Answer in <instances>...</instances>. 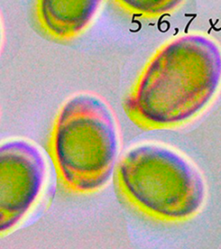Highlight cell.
<instances>
[{
  "mask_svg": "<svg viewBox=\"0 0 221 249\" xmlns=\"http://www.w3.org/2000/svg\"><path fill=\"white\" fill-rule=\"evenodd\" d=\"M221 85V46L206 36L183 35L155 52L124 108L144 127L171 128L202 113Z\"/></svg>",
  "mask_w": 221,
  "mask_h": 249,
  "instance_id": "1",
  "label": "cell"
},
{
  "mask_svg": "<svg viewBox=\"0 0 221 249\" xmlns=\"http://www.w3.org/2000/svg\"><path fill=\"white\" fill-rule=\"evenodd\" d=\"M119 150L116 121L101 98L81 93L59 112L52 154L67 188L77 193L101 190L112 178Z\"/></svg>",
  "mask_w": 221,
  "mask_h": 249,
  "instance_id": "2",
  "label": "cell"
},
{
  "mask_svg": "<svg viewBox=\"0 0 221 249\" xmlns=\"http://www.w3.org/2000/svg\"><path fill=\"white\" fill-rule=\"evenodd\" d=\"M121 191L134 206L163 222L193 217L206 196V183L190 161L158 144L130 149L118 165Z\"/></svg>",
  "mask_w": 221,
  "mask_h": 249,
  "instance_id": "3",
  "label": "cell"
},
{
  "mask_svg": "<svg viewBox=\"0 0 221 249\" xmlns=\"http://www.w3.org/2000/svg\"><path fill=\"white\" fill-rule=\"evenodd\" d=\"M45 158L35 144H0V235L13 230L34 206L46 181Z\"/></svg>",
  "mask_w": 221,
  "mask_h": 249,
  "instance_id": "4",
  "label": "cell"
},
{
  "mask_svg": "<svg viewBox=\"0 0 221 249\" xmlns=\"http://www.w3.org/2000/svg\"><path fill=\"white\" fill-rule=\"evenodd\" d=\"M102 2L103 0H38L39 21L54 38H72L89 25Z\"/></svg>",
  "mask_w": 221,
  "mask_h": 249,
  "instance_id": "5",
  "label": "cell"
},
{
  "mask_svg": "<svg viewBox=\"0 0 221 249\" xmlns=\"http://www.w3.org/2000/svg\"><path fill=\"white\" fill-rule=\"evenodd\" d=\"M134 15L155 18L174 12L185 0H116Z\"/></svg>",
  "mask_w": 221,
  "mask_h": 249,
  "instance_id": "6",
  "label": "cell"
},
{
  "mask_svg": "<svg viewBox=\"0 0 221 249\" xmlns=\"http://www.w3.org/2000/svg\"><path fill=\"white\" fill-rule=\"evenodd\" d=\"M1 41H2V28H1V24H0V44H1Z\"/></svg>",
  "mask_w": 221,
  "mask_h": 249,
  "instance_id": "7",
  "label": "cell"
}]
</instances>
